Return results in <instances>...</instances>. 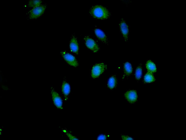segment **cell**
Returning <instances> with one entry per match:
<instances>
[{
    "label": "cell",
    "instance_id": "6da1fadb",
    "mask_svg": "<svg viewBox=\"0 0 186 140\" xmlns=\"http://www.w3.org/2000/svg\"><path fill=\"white\" fill-rule=\"evenodd\" d=\"M89 13L94 18L100 20L107 19L111 15V13L106 8L100 5L92 6L90 9Z\"/></svg>",
    "mask_w": 186,
    "mask_h": 140
},
{
    "label": "cell",
    "instance_id": "7a4b0ae2",
    "mask_svg": "<svg viewBox=\"0 0 186 140\" xmlns=\"http://www.w3.org/2000/svg\"><path fill=\"white\" fill-rule=\"evenodd\" d=\"M46 7V4H42L38 6L32 8L26 13L27 19L29 20L37 19L43 15Z\"/></svg>",
    "mask_w": 186,
    "mask_h": 140
},
{
    "label": "cell",
    "instance_id": "3957f363",
    "mask_svg": "<svg viewBox=\"0 0 186 140\" xmlns=\"http://www.w3.org/2000/svg\"><path fill=\"white\" fill-rule=\"evenodd\" d=\"M107 65L104 63H100L94 65L92 68L91 76L93 78L99 77L106 69Z\"/></svg>",
    "mask_w": 186,
    "mask_h": 140
},
{
    "label": "cell",
    "instance_id": "277c9868",
    "mask_svg": "<svg viewBox=\"0 0 186 140\" xmlns=\"http://www.w3.org/2000/svg\"><path fill=\"white\" fill-rule=\"evenodd\" d=\"M51 93L53 103L58 109H62L63 108L62 100L58 93L53 87H51Z\"/></svg>",
    "mask_w": 186,
    "mask_h": 140
},
{
    "label": "cell",
    "instance_id": "5b68a950",
    "mask_svg": "<svg viewBox=\"0 0 186 140\" xmlns=\"http://www.w3.org/2000/svg\"><path fill=\"white\" fill-rule=\"evenodd\" d=\"M60 54L66 62L69 65L75 67H77L79 65L76 58L72 55L66 51H62Z\"/></svg>",
    "mask_w": 186,
    "mask_h": 140
},
{
    "label": "cell",
    "instance_id": "8992f818",
    "mask_svg": "<svg viewBox=\"0 0 186 140\" xmlns=\"http://www.w3.org/2000/svg\"><path fill=\"white\" fill-rule=\"evenodd\" d=\"M86 46L94 52H97L100 50V48L96 41L89 36H85L83 38Z\"/></svg>",
    "mask_w": 186,
    "mask_h": 140
},
{
    "label": "cell",
    "instance_id": "52a82bcc",
    "mask_svg": "<svg viewBox=\"0 0 186 140\" xmlns=\"http://www.w3.org/2000/svg\"><path fill=\"white\" fill-rule=\"evenodd\" d=\"M119 29L122 36L126 42H127L129 33V26L124 19H121L119 24Z\"/></svg>",
    "mask_w": 186,
    "mask_h": 140
},
{
    "label": "cell",
    "instance_id": "ba28073f",
    "mask_svg": "<svg viewBox=\"0 0 186 140\" xmlns=\"http://www.w3.org/2000/svg\"><path fill=\"white\" fill-rule=\"evenodd\" d=\"M61 91L65 100H68L70 93V85L65 77H64L61 84Z\"/></svg>",
    "mask_w": 186,
    "mask_h": 140
},
{
    "label": "cell",
    "instance_id": "9c48e42d",
    "mask_svg": "<svg viewBox=\"0 0 186 140\" xmlns=\"http://www.w3.org/2000/svg\"><path fill=\"white\" fill-rule=\"evenodd\" d=\"M69 48L70 51L76 55L79 54V47L77 39L75 36L73 34L71 36Z\"/></svg>",
    "mask_w": 186,
    "mask_h": 140
},
{
    "label": "cell",
    "instance_id": "30bf717a",
    "mask_svg": "<svg viewBox=\"0 0 186 140\" xmlns=\"http://www.w3.org/2000/svg\"><path fill=\"white\" fill-rule=\"evenodd\" d=\"M94 31L96 36L99 40L106 44H108V37L102 30L99 28H95Z\"/></svg>",
    "mask_w": 186,
    "mask_h": 140
},
{
    "label": "cell",
    "instance_id": "8fae6325",
    "mask_svg": "<svg viewBox=\"0 0 186 140\" xmlns=\"http://www.w3.org/2000/svg\"><path fill=\"white\" fill-rule=\"evenodd\" d=\"M124 96L127 100L131 103L136 102L138 98L137 92L134 90L127 91L125 93Z\"/></svg>",
    "mask_w": 186,
    "mask_h": 140
},
{
    "label": "cell",
    "instance_id": "7c38bea8",
    "mask_svg": "<svg viewBox=\"0 0 186 140\" xmlns=\"http://www.w3.org/2000/svg\"><path fill=\"white\" fill-rule=\"evenodd\" d=\"M117 84V79L115 75L111 76L109 78L107 83L108 87L112 89L114 88Z\"/></svg>",
    "mask_w": 186,
    "mask_h": 140
},
{
    "label": "cell",
    "instance_id": "4fadbf2b",
    "mask_svg": "<svg viewBox=\"0 0 186 140\" xmlns=\"http://www.w3.org/2000/svg\"><path fill=\"white\" fill-rule=\"evenodd\" d=\"M123 70L125 76H129L132 72V68L131 64L128 62L124 63L123 65Z\"/></svg>",
    "mask_w": 186,
    "mask_h": 140
},
{
    "label": "cell",
    "instance_id": "5bb4252c",
    "mask_svg": "<svg viewBox=\"0 0 186 140\" xmlns=\"http://www.w3.org/2000/svg\"><path fill=\"white\" fill-rule=\"evenodd\" d=\"M146 67L148 71L151 73L155 72L157 71V68L155 63L150 60H148L146 62Z\"/></svg>",
    "mask_w": 186,
    "mask_h": 140
},
{
    "label": "cell",
    "instance_id": "9a60e30c",
    "mask_svg": "<svg viewBox=\"0 0 186 140\" xmlns=\"http://www.w3.org/2000/svg\"><path fill=\"white\" fill-rule=\"evenodd\" d=\"M144 80L145 83H149L155 81V78L152 73L148 71L144 76Z\"/></svg>",
    "mask_w": 186,
    "mask_h": 140
},
{
    "label": "cell",
    "instance_id": "2e32d148",
    "mask_svg": "<svg viewBox=\"0 0 186 140\" xmlns=\"http://www.w3.org/2000/svg\"><path fill=\"white\" fill-rule=\"evenodd\" d=\"M42 1L41 0L29 1L26 7L32 8L38 6L42 4Z\"/></svg>",
    "mask_w": 186,
    "mask_h": 140
},
{
    "label": "cell",
    "instance_id": "e0dca14e",
    "mask_svg": "<svg viewBox=\"0 0 186 140\" xmlns=\"http://www.w3.org/2000/svg\"><path fill=\"white\" fill-rule=\"evenodd\" d=\"M142 72V66L141 64L137 66L135 72V76L136 79L139 80L141 78Z\"/></svg>",
    "mask_w": 186,
    "mask_h": 140
},
{
    "label": "cell",
    "instance_id": "ac0fdd59",
    "mask_svg": "<svg viewBox=\"0 0 186 140\" xmlns=\"http://www.w3.org/2000/svg\"><path fill=\"white\" fill-rule=\"evenodd\" d=\"M63 132L66 135V136L70 140H79L77 137L74 136L71 133V131H68L66 129L63 128L62 129Z\"/></svg>",
    "mask_w": 186,
    "mask_h": 140
},
{
    "label": "cell",
    "instance_id": "d6986e66",
    "mask_svg": "<svg viewBox=\"0 0 186 140\" xmlns=\"http://www.w3.org/2000/svg\"><path fill=\"white\" fill-rule=\"evenodd\" d=\"M107 136L104 134H100L96 138L97 140H106L107 139Z\"/></svg>",
    "mask_w": 186,
    "mask_h": 140
},
{
    "label": "cell",
    "instance_id": "ffe728a7",
    "mask_svg": "<svg viewBox=\"0 0 186 140\" xmlns=\"http://www.w3.org/2000/svg\"><path fill=\"white\" fill-rule=\"evenodd\" d=\"M121 137L122 139V140H133L134 139L128 136L121 135Z\"/></svg>",
    "mask_w": 186,
    "mask_h": 140
}]
</instances>
